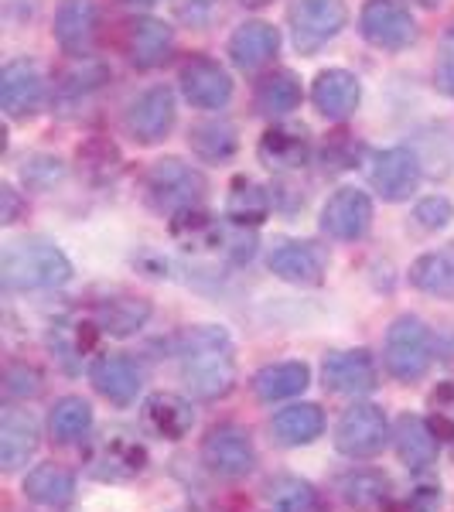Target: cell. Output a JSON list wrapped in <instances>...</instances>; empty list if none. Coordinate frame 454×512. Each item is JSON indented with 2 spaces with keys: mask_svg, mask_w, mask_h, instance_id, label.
Segmentation results:
<instances>
[{
  "mask_svg": "<svg viewBox=\"0 0 454 512\" xmlns=\"http://www.w3.org/2000/svg\"><path fill=\"white\" fill-rule=\"evenodd\" d=\"M188 147L202 161H229L239 147V134L229 120H202L188 130Z\"/></svg>",
  "mask_w": 454,
  "mask_h": 512,
  "instance_id": "cell-36",
  "label": "cell"
},
{
  "mask_svg": "<svg viewBox=\"0 0 454 512\" xmlns=\"http://www.w3.org/2000/svg\"><path fill=\"white\" fill-rule=\"evenodd\" d=\"M253 103H257V110L263 117H287V113L297 110V103H301V79H297L291 69L270 72V76L260 79Z\"/></svg>",
  "mask_w": 454,
  "mask_h": 512,
  "instance_id": "cell-33",
  "label": "cell"
},
{
  "mask_svg": "<svg viewBox=\"0 0 454 512\" xmlns=\"http://www.w3.org/2000/svg\"><path fill=\"white\" fill-rule=\"evenodd\" d=\"M4 390L14 400H31V396L41 393V373L28 362H11L4 373Z\"/></svg>",
  "mask_w": 454,
  "mask_h": 512,
  "instance_id": "cell-39",
  "label": "cell"
},
{
  "mask_svg": "<svg viewBox=\"0 0 454 512\" xmlns=\"http://www.w3.org/2000/svg\"><path fill=\"white\" fill-rule=\"evenodd\" d=\"M144 192L154 212L175 219L181 212H192L202 205L205 192H209V181L192 164L178 158H164L158 164H151V171L144 178Z\"/></svg>",
  "mask_w": 454,
  "mask_h": 512,
  "instance_id": "cell-3",
  "label": "cell"
},
{
  "mask_svg": "<svg viewBox=\"0 0 454 512\" xmlns=\"http://www.w3.org/2000/svg\"><path fill=\"white\" fill-rule=\"evenodd\" d=\"M175 117H178L175 93H171L168 86H154V89H144V93L127 103L123 130H127V137L134 140V144L154 147L171 134Z\"/></svg>",
  "mask_w": 454,
  "mask_h": 512,
  "instance_id": "cell-7",
  "label": "cell"
},
{
  "mask_svg": "<svg viewBox=\"0 0 454 512\" xmlns=\"http://www.w3.org/2000/svg\"><path fill=\"white\" fill-rule=\"evenodd\" d=\"M243 4H267V0H243Z\"/></svg>",
  "mask_w": 454,
  "mask_h": 512,
  "instance_id": "cell-45",
  "label": "cell"
},
{
  "mask_svg": "<svg viewBox=\"0 0 454 512\" xmlns=\"http://www.w3.org/2000/svg\"><path fill=\"white\" fill-rule=\"evenodd\" d=\"M48 431L59 444H76L93 431V403L82 396H62L48 414Z\"/></svg>",
  "mask_w": 454,
  "mask_h": 512,
  "instance_id": "cell-35",
  "label": "cell"
},
{
  "mask_svg": "<svg viewBox=\"0 0 454 512\" xmlns=\"http://www.w3.org/2000/svg\"><path fill=\"white\" fill-rule=\"evenodd\" d=\"M420 4H424V7H434V4H441V0H420Z\"/></svg>",
  "mask_w": 454,
  "mask_h": 512,
  "instance_id": "cell-44",
  "label": "cell"
},
{
  "mask_svg": "<svg viewBox=\"0 0 454 512\" xmlns=\"http://www.w3.org/2000/svg\"><path fill=\"white\" fill-rule=\"evenodd\" d=\"M267 506L274 512H328L325 499L308 478L277 475L267 482Z\"/></svg>",
  "mask_w": 454,
  "mask_h": 512,
  "instance_id": "cell-31",
  "label": "cell"
},
{
  "mask_svg": "<svg viewBox=\"0 0 454 512\" xmlns=\"http://www.w3.org/2000/svg\"><path fill=\"white\" fill-rule=\"evenodd\" d=\"M393 437H396V454H400V461L410 472H427L437 461L441 444H437V431L424 417H410V414L400 417Z\"/></svg>",
  "mask_w": 454,
  "mask_h": 512,
  "instance_id": "cell-26",
  "label": "cell"
},
{
  "mask_svg": "<svg viewBox=\"0 0 454 512\" xmlns=\"http://www.w3.org/2000/svg\"><path fill=\"white\" fill-rule=\"evenodd\" d=\"M383 366L400 383H417L434 366V335L414 315L396 318L383 342Z\"/></svg>",
  "mask_w": 454,
  "mask_h": 512,
  "instance_id": "cell-4",
  "label": "cell"
},
{
  "mask_svg": "<svg viewBox=\"0 0 454 512\" xmlns=\"http://www.w3.org/2000/svg\"><path fill=\"white\" fill-rule=\"evenodd\" d=\"M147 318H151V301L147 297L117 294L96 304V325L113 338L137 335L147 325Z\"/></svg>",
  "mask_w": 454,
  "mask_h": 512,
  "instance_id": "cell-28",
  "label": "cell"
},
{
  "mask_svg": "<svg viewBox=\"0 0 454 512\" xmlns=\"http://www.w3.org/2000/svg\"><path fill=\"white\" fill-rule=\"evenodd\" d=\"M14 209H18V202H14V188L7 185L4 188V212H0V222H14Z\"/></svg>",
  "mask_w": 454,
  "mask_h": 512,
  "instance_id": "cell-42",
  "label": "cell"
},
{
  "mask_svg": "<svg viewBox=\"0 0 454 512\" xmlns=\"http://www.w3.org/2000/svg\"><path fill=\"white\" fill-rule=\"evenodd\" d=\"M393 492V482L390 475H383L379 468H352L338 478V495L349 509H359V512H369V509H379Z\"/></svg>",
  "mask_w": 454,
  "mask_h": 512,
  "instance_id": "cell-29",
  "label": "cell"
},
{
  "mask_svg": "<svg viewBox=\"0 0 454 512\" xmlns=\"http://www.w3.org/2000/svg\"><path fill=\"white\" fill-rule=\"evenodd\" d=\"M96 325H89V321H59V325H52V332H48V349H52L55 355L62 359V366L76 369V359H82L89 349H93L96 342Z\"/></svg>",
  "mask_w": 454,
  "mask_h": 512,
  "instance_id": "cell-37",
  "label": "cell"
},
{
  "mask_svg": "<svg viewBox=\"0 0 454 512\" xmlns=\"http://www.w3.org/2000/svg\"><path fill=\"white\" fill-rule=\"evenodd\" d=\"M96 24H99L96 0H62L59 11H55L52 31L65 55L82 59V55H89V48L96 41Z\"/></svg>",
  "mask_w": 454,
  "mask_h": 512,
  "instance_id": "cell-19",
  "label": "cell"
},
{
  "mask_svg": "<svg viewBox=\"0 0 454 512\" xmlns=\"http://www.w3.org/2000/svg\"><path fill=\"white\" fill-rule=\"evenodd\" d=\"M451 219H454V205H451V198H444V195H427L414 205V222L420 229H427V233L444 229Z\"/></svg>",
  "mask_w": 454,
  "mask_h": 512,
  "instance_id": "cell-38",
  "label": "cell"
},
{
  "mask_svg": "<svg viewBox=\"0 0 454 512\" xmlns=\"http://www.w3.org/2000/svg\"><path fill=\"white\" fill-rule=\"evenodd\" d=\"M41 444V427L31 410L7 407L0 414V468L4 472H18L35 458Z\"/></svg>",
  "mask_w": 454,
  "mask_h": 512,
  "instance_id": "cell-15",
  "label": "cell"
},
{
  "mask_svg": "<svg viewBox=\"0 0 454 512\" xmlns=\"http://www.w3.org/2000/svg\"><path fill=\"white\" fill-rule=\"evenodd\" d=\"M270 434L280 448H304L315 444L325 434V410L318 403H291V407L277 410L270 420Z\"/></svg>",
  "mask_w": 454,
  "mask_h": 512,
  "instance_id": "cell-24",
  "label": "cell"
},
{
  "mask_svg": "<svg viewBox=\"0 0 454 512\" xmlns=\"http://www.w3.org/2000/svg\"><path fill=\"white\" fill-rule=\"evenodd\" d=\"M349 11L342 0H291L287 7V24H291L294 48L301 55H315L328 41L342 35Z\"/></svg>",
  "mask_w": 454,
  "mask_h": 512,
  "instance_id": "cell-5",
  "label": "cell"
},
{
  "mask_svg": "<svg viewBox=\"0 0 454 512\" xmlns=\"http://www.w3.org/2000/svg\"><path fill=\"white\" fill-rule=\"evenodd\" d=\"M280 48V35L274 24L267 21H243L229 38V59L236 69L243 72H257L263 69Z\"/></svg>",
  "mask_w": 454,
  "mask_h": 512,
  "instance_id": "cell-23",
  "label": "cell"
},
{
  "mask_svg": "<svg viewBox=\"0 0 454 512\" xmlns=\"http://www.w3.org/2000/svg\"><path fill=\"white\" fill-rule=\"evenodd\" d=\"M89 379H93L96 393L103 400L117 403V407H130L137 400L140 386H144V369L130 355H99L89 366Z\"/></svg>",
  "mask_w": 454,
  "mask_h": 512,
  "instance_id": "cell-18",
  "label": "cell"
},
{
  "mask_svg": "<svg viewBox=\"0 0 454 512\" xmlns=\"http://www.w3.org/2000/svg\"><path fill=\"white\" fill-rule=\"evenodd\" d=\"M410 284L424 294L451 297L454 294V243L417 256L414 267H410Z\"/></svg>",
  "mask_w": 454,
  "mask_h": 512,
  "instance_id": "cell-32",
  "label": "cell"
},
{
  "mask_svg": "<svg viewBox=\"0 0 454 512\" xmlns=\"http://www.w3.org/2000/svg\"><path fill=\"white\" fill-rule=\"evenodd\" d=\"M270 274L297 287H318L325 280V256L301 239H280L267 256Z\"/></svg>",
  "mask_w": 454,
  "mask_h": 512,
  "instance_id": "cell-17",
  "label": "cell"
},
{
  "mask_svg": "<svg viewBox=\"0 0 454 512\" xmlns=\"http://www.w3.org/2000/svg\"><path fill=\"white\" fill-rule=\"evenodd\" d=\"M311 103L325 120H349L362 103V82L345 69H325L311 86Z\"/></svg>",
  "mask_w": 454,
  "mask_h": 512,
  "instance_id": "cell-20",
  "label": "cell"
},
{
  "mask_svg": "<svg viewBox=\"0 0 454 512\" xmlns=\"http://www.w3.org/2000/svg\"><path fill=\"white\" fill-rule=\"evenodd\" d=\"M123 4H130V7H154V4H161V0H123Z\"/></svg>",
  "mask_w": 454,
  "mask_h": 512,
  "instance_id": "cell-43",
  "label": "cell"
},
{
  "mask_svg": "<svg viewBox=\"0 0 454 512\" xmlns=\"http://www.w3.org/2000/svg\"><path fill=\"white\" fill-rule=\"evenodd\" d=\"M311 386V369L308 362H270L263 366L257 376H253V393L263 403H277V400H291V396H301Z\"/></svg>",
  "mask_w": 454,
  "mask_h": 512,
  "instance_id": "cell-27",
  "label": "cell"
},
{
  "mask_svg": "<svg viewBox=\"0 0 454 512\" xmlns=\"http://www.w3.org/2000/svg\"><path fill=\"white\" fill-rule=\"evenodd\" d=\"M260 161L274 171H294L308 164L311 144H308V130L304 127H291V123H277L267 134L260 137L257 147Z\"/></svg>",
  "mask_w": 454,
  "mask_h": 512,
  "instance_id": "cell-25",
  "label": "cell"
},
{
  "mask_svg": "<svg viewBox=\"0 0 454 512\" xmlns=\"http://www.w3.org/2000/svg\"><path fill=\"white\" fill-rule=\"evenodd\" d=\"M434 82L444 96L454 99V24L444 31L441 38V52H437V72H434Z\"/></svg>",
  "mask_w": 454,
  "mask_h": 512,
  "instance_id": "cell-41",
  "label": "cell"
},
{
  "mask_svg": "<svg viewBox=\"0 0 454 512\" xmlns=\"http://www.w3.org/2000/svg\"><path fill=\"white\" fill-rule=\"evenodd\" d=\"M202 465L216 478H246L257 468V448H253L250 431L239 424H219L205 434L202 441Z\"/></svg>",
  "mask_w": 454,
  "mask_h": 512,
  "instance_id": "cell-8",
  "label": "cell"
},
{
  "mask_svg": "<svg viewBox=\"0 0 454 512\" xmlns=\"http://www.w3.org/2000/svg\"><path fill=\"white\" fill-rule=\"evenodd\" d=\"M321 379H325V390H332L338 396H366L376 390L379 366L373 352L345 349L328 355L325 366H321Z\"/></svg>",
  "mask_w": 454,
  "mask_h": 512,
  "instance_id": "cell-13",
  "label": "cell"
},
{
  "mask_svg": "<svg viewBox=\"0 0 454 512\" xmlns=\"http://www.w3.org/2000/svg\"><path fill=\"white\" fill-rule=\"evenodd\" d=\"M0 280L7 291H52L72 280V263L48 239H18L4 246Z\"/></svg>",
  "mask_w": 454,
  "mask_h": 512,
  "instance_id": "cell-2",
  "label": "cell"
},
{
  "mask_svg": "<svg viewBox=\"0 0 454 512\" xmlns=\"http://www.w3.org/2000/svg\"><path fill=\"white\" fill-rule=\"evenodd\" d=\"M373 226V198L359 188H338L321 209V229L338 243H356Z\"/></svg>",
  "mask_w": 454,
  "mask_h": 512,
  "instance_id": "cell-11",
  "label": "cell"
},
{
  "mask_svg": "<svg viewBox=\"0 0 454 512\" xmlns=\"http://www.w3.org/2000/svg\"><path fill=\"white\" fill-rule=\"evenodd\" d=\"M45 99V76L31 59H14L0 72V110L7 120H28Z\"/></svg>",
  "mask_w": 454,
  "mask_h": 512,
  "instance_id": "cell-10",
  "label": "cell"
},
{
  "mask_svg": "<svg viewBox=\"0 0 454 512\" xmlns=\"http://www.w3.org/2000/svg\"><path fill=\"white\" fill-rule=\"evenodd\" d=\"M76 485H79L76 472L55 465V461L31 468V472L24 475V495H28L31 502H38V506H65V502L76 499Z\"/></svg>",
  "mask_w": 454,
  "mask_h": 512,
  "instance_id": "cell-30",
  "label": "cell"
},
{
  "mask_svg": "<svg viewBox=\"0 0 454 512\" xmlns=\"http://www.w3.org/2000/svg\"><path fill=\"white\" fill-rule=\"evenodd\" d=\"M369 178H373V188L386 202H403L420 185V161L410 147H390V151H379L373 158Z\"/></svg>",
  "mask_w": 454,
  "mask_h": 512,
  "instance_id": "cell-14",
  "label": "cell"
},
{
  "mask_svg": "<svg viewBox=\"0 0 454 512\" xmlns=\"http://www.w3.org/2000/svg\"><path fill=\"white\" fill-rule=\"evenodd\" d=\"M178 366L195 400H222L236 386V349L222 325H195L181 335Z\"/></svg>",
  "mask_w": 454,
  "mask_h": 512,
  "instance_id": "cell-1",
  "label": "cell"
},
{
  "mask_svg": "<svg viewBox=\"0 0 454 512\" xmlns=\"http://www.w3.org/2000/svg\"><path fill=\"white\" fill-rule=\"evenodd\" d=\"M359 31L369 45L383 52H403L420 35L414 14L396 0H366L359 11Z\"/></svg>",
  "mask_w": 454,
  "mask_h": 512,
  "instance_id": "cell-9",
  "label": "cell"
},
{
  "mask_svg": "<svg viewBox=\"0 0 454 512\" xmlns=\"http://www.w3.org/2000/svg\"><path fill=\"white\" fill-rule=\"evenodd\" d=\"M181 93L195 110H222L233 99V76L209 55H195L181 65Z\"/></svg>",
  "mask_w": 454,
  "mask_h": 512,
  "instance_id": "cell-12",
  "label": "cell"
},
{
  "mask_svg": "<svg viewBox=\"0 0 454 512\" xmlns=\"http://www.w3.org/2000/svg\"><path fill=\"white\" fill-rule=\"evenodd\" d=\"M144 427L161 441H185L195 427V410L185 396L178 393H151L144 400Z\"/></svg>",
  "mask_w": 454,
  "mask_h": 512,
  "instance_id": "cell-21",
  "label": "cell"
},
{
  "mask_svg": "<svg viewBox=\"0 0 454 512\" xmlns=\"http://www.w3.org/2000/svg\"><path fill=\"white\" fill-rule=\"evenodd\" d=\"M270 192L263 185L250 178H236L233 181V192L226 198V219L233 222V226H260L263 219L270 216Z\"/></svg>",
  "mask_w": 454,
  "mask_h": 512,
  "instance_id": "cell-34",
  "label": "cell"
},
{
  "mask_svg": "<svg viewBox=\"0 0 454 512\" xmlns=\"http://www.w3.org/2000/svg\"><path fill=\"white\" fill-rule=\"evenodd\" d=\"M390 437V420L376 403H352L335 424V448L345 458H376Z\"/></svg>",
  "mask_w": 454,
  "mask_h": 512,
  "instance_id": "cell-6",
  "label": "cell"
},
{
  "mask_svg": "<svg viewBox=\"0 0 454 512\" xmlns=\"http://www.w3.org/2000/svg\"><path fill=\"white\" fill-rule=\"evenodd\" d=\"M21 178H24V185H28V188H38V192H45L52 181L62 178V161L48 158V154H38V158L24 161Z\"/></svg>",
  "mask_w": 454,
  "mask_h": 512,
  "instance_id": "cell-40",
  "label": "cell"
},
{
  "mask_svg": "<svg viewBox=\"0 0 454 512\" xmlns=\"http://www.w3.org/2000/svg\"><path fill=\"white\" fill-rule=\"evenodd\" d=\"M144 468H147L144 444L130 441L123 434L106 437L89 454V475L99 478V482H127V478H137Z\"/></svg>",
  "mask_w": 454,
  "mask_h": 512,
  "instance_id": "cell-16",
  "label": "cell"
},
{
  "mask_svg": "<svg viewBox=\"0 0 454 512\" xmlns=\"http://www.w3.org/2000/svg\"><path fill=\"white\" fill-rule=\"evenodd\" d=\"M175 52V31L158 18H137L127 28V55L137 69H158Z\"/></svg>",
  "mask_w": 454,
  "mask_h": 512,
  "instance_id": "cell-22",
  "label": "cell"
}]
</instances>
